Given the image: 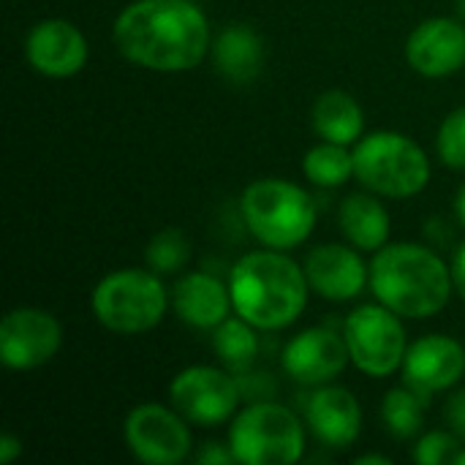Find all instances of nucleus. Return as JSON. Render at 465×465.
Instances as JSON below:
<instances>
[{
    "label": "nucleus",
    "instance_id": "nucleus-22",
    "mask_svg": "<svg viewBox=\"0 0 465 465\" xmlns=\"http://www.w3.org/2000/svg\"><path fill=\"white\" fill-rule=\"evenodd\" d=\"M213 349L218 351L221 362L232 373H245L256 362V357H259L256 327L248 324L242 316L226 319V322H221L213 330Z\"/></svg>",
    "mask_w": 465,
    "mask_h": 465
},
{
    "label": "nucleus",
    "instance_id": "nucleus-7",
    "mask_svg": "<svg viewBox=\"0 0 465 465\" xmlns=\"http://www.w3.org/2000/svg\"><path fill=\"white\" fill-rule=\"evenodd\" d=\"M229 447L237 463L292 465L305 452V428L278 403H253L232 417Z\"/></svg>",
    "mask_w": 465,
    "mask_h": 465
},
{
    "label": "nucleus",
    "instance_id": "nucleus-10",
    "mask_svg": "<svg viewBox=\"0 0 465 465\" xmlns=\"http://www.w3.org/2000/svg\"><path fill=\"white\" fill-rule=\"evenodd\" d=\"M172 406L196 428H218L240 409V384L218 368L191 365L169 384Z\"/></svg>",
    "mask_w": 465,
    "mask_h": 465
},
{
    "label": "nucleus",
    "instance_id": "nucleus-12",
    "mask_svg": "<svg viewBox=\"0 0 465 465\" xmlns=\"http://www.w3.org/2000/svg\"><path fill=\"white\" fill-rule=\"evenodd\" d=\"M27 63L46 79H71L76 76L90 57L84 33L68 19H44L35 22L25 41Z\"/></svg>",
    "mask_w": 465,
    "mask_h": 465
},
{
    "label": "nucleus",
    "instance_id": "nucleus-26",
    "mask_svg": "<svg viewBox=\"0 0 465 465\" xmlns=\"http://www.w3.org/2000/svg\"><path fill=\"white\" fill-rule=\"evenodd\" d=\"M439 158L447 169L465 172V106L450 112L436 136Z\"/></svg>",
    "mask_w": 465,
    "mask_h": 465
},
{
    "label": "nucleus",
    "instance_id": "nucleus-27",
    "mask_svg": "<svg viewBox=\"0 0 465 465\" xmlns=\"http://www.w3.org/2000/svg\"><path fill=\"white\" fill-rule=\"evenodd\" d=\"M460 436L458 433H447V430H433L428 436H422L414 447V460L420 465H447L455 463L460 447H458Z\"/></svg>",
    "mask_w": 465,
    "mask_h": 465
},
{
    "label": "nucleus",
    "instance_id": "nucleus-20",
    "mask_svg": "<svg viewBox=\"0 0 465 465\" xmlns=\"http://www.w3.org/2000/svg\"><path fill=\"white\" fill-rule=\"evenodd\" d=\"M343 237L360 251H379L390 242L392 218L376 193H349L338 210Z\"/></svg>",
    "mask_w": 465,
    "mask_h": 465
},
{
    "label": "nucleus",
    "instance_id": "nucleus-9",
    "mask_svg": "<svg viewBox=\"0 0 465 465\" xmlns=\"http://www.w3.org/2000/svg\"><path fill=\"white\" fill-rule=\"evenodd\" d=\"M123 439L136 460L147 465H177L191 455L193 439L188 420L172 406L142 403L123 422Z\"/></svg>",
    "mask_w": 465,
    "mask_h": 465
},
{
    "label": "nucleus",
    "instance_id": "nucleus-25",
    "mask_svg": "<svg viewBox=\"0 0 465 465\" xmlns=\"http://www.w3.org/2000/svg\"><path fill=\"white\" fill-rule=\"evenodd\" d=\"M191 262V242L183 229H161L144 248V264L158 275L183 272Z\"/></svg>",
    "mask_w": 465,
    "mask_h": 465
},
{
    "label": "nucleus",
    "instance_id": "nucleus-19",
    "mask_svg": "<svg viewBox=\"0 0 465 465\" xmlns=\"http://www.w3.org/2000/svg\"><path fill=\"white\" fill-rule=\"evenodd\" d=\"M210 57L223 79L248 84L264 68V41L251 25H226L213 38Z\"/></svg>",
    "mask_w": 465,
    "mask_h": 465
},
{
    "label": "nucleus",
    "instance_id": "nucleus-34",
    "mask_svg": "<svg viewBox=\"0 0 465 465\" xmlns=\"http://www.w3.org/2000/svg\"><path fill=\"white\" fill-rule=\"evenodd\" d=\"M458 14H460V19L465 22V0H458Z\"/></svg>",
    "mask_w": 465,
    "mask_h": 465
},
{
    "label": "nucleus",
    "instance_id": "nucleus-13",
    "mask_svg": "<svg viewBox=\"0 0 465 465\" xmlns=\"http://www.w3.org/2000/svg\"><path fill=\"white\" fill-rule=\"evenodd\" d=\"M349 343L324 327H311L294 335L283 349V371L305 387H324L349 365Z\"/></svg>",
    "mask_w": 465,
    "mask_h": 465
},
{
    "label": "nucleus",
    "instance_id": "nucleus-35",
    "mask_svg": "<svg viewBox=\"0 0 465 465\" xmlns=\"http://www.w3.org/2000/svg\"><path fill=\"white\" fill-rule=\"evenodd\" d=\"M455 465H465V450L458 452V458H455Z\"/></svg>",
    "mask_w": 465,
    "mask_h": 465
},
{
    "label": "nucleus",
    "instance_id": "nucleus-30",
    "mask_svg": "<svg viewBox=\"0 0 465 465\" xmlns=\"http://www.w3.org/2000/svg\"><path fill=\"white\" fill-rule=\"evenodd\" d=\"M19 455H22V441L11 433H3L0 436V465L14 463Z\"/></svg>",
    "mask_w": 465,
    "mask_h": 465
},
{
    "label": "nucleus",
    "instance_id": "nucleus-21",
    "mask_svg": "<svg viewBox=\"0 0 465 465\" xmlns=\"http://www.w3.org/2000/svg\"><path fill=\"white\" fill-rule=\"evenodd\" d=\"M313 131L322 142L357 144L365 131V112L346 90H327L313 104Z\"/></svg>",
    "mask_w": 465,
    "mask_h": 465
},
{
    "label": "nucleus",
    "instance_id": "nucleus-28",
    "mask_svg": "<svg viewBox=\"0 0 465 465\" xmlns=\"http://www.w3.org/2000/svg\"><path fill=\"white\" fill-rule=\"evenodd\" d=\"M444 420H447L450 430L458 433L465 441V390H458L455 395H450V401L444 406Z\"/></svg>",
    "mask_w": 465,
    "mask_h": 465
},
{
    "label": "nucleus",
    "instance_id": "nucleus-32",
    "mask_svg": "<svg viewBox=\"0 0 465 465\" xmlns=\"http://www.w3.org/2000/svg\"><path fill=\"white\" fill-rule=\"evenodd\" d=\"M455 215H458V221L465 226V183L458 188V193H455Z\"/></svg>",
    "mask_w": 465,
    "mask_h": 465
},
{
    "label": "nucleus",
    "instance_id": "nucleus-11",
    "mask_svg": "<svg viewBox=\"0 0 465 465\" xmlns=\"http://www.w3.org/2000/svg\"><path fill=\"white\" fill-rule=\"evenodd\" d=\"M63 346L60 322L41 308H14L0 322V360L8 371H35Z\"/></svg>",
    "mask_w": 465,
    "mask_h": 465
},
{
    "label": "nucleus",
    "instance_id": "nucleus-29",
    "mask_svg": "<svg viewBox=\"0 0 465 465\" xmlns=\"http://www.w3.org/2000/svg\"><path fill=\"white\" fill-rule=\"evenodd\" d=\"M196 460L202 465H229V463H237V458H234V452H232V447L226 444H218V441H207L204 447H202V452L196 455Z\"/></svg>",
    "mask_w": 465,
    "mask_h": 465
},
{
    "label": "nucleus",
    "instance_id": "nucleus-15",
    "mask_svg": "<svg viewBox=\"0 0 465 465\" xmlns=\"http://www.w3.org/2000/svg\"><path fill=\"white\" fill-rule=\"evenodd\" d=\"M302 270H305L311 292L332 302L357 300L371 283V270L362 262V256L354 248L341 245V242L311 248Z\"/></svg>",
    "mask_w": 465,
    "mask_h": 465
},
{
    "label": "nucleus",
    "instance_id": "nucleus-6",
    "mask_svg": "<svg viewBox=\"0 0 465 465\" xmlns=\"http://www.w3.org/2000/svg\"><path fill=\"white\" fill-rule=\"evenodd\" d=\"M93 313L109 332L142 335L161 324L169 308L166 286L150 267L114 270L93 289Z\"/></svg>",
    "mask_w": 465,
    "mask_h": 465
},
{
    "label": "nucleus",
    "instance_id": "nucleus-14",
    "mask_svg": "<svg viewBox=\"0 0 465 465\" xmlns=\"http://www.w3.org/2000/svg\"><path fill=\"white\" fill-rule=\"evenodd\" d=\"M409 65L425 79H447L465 65V22L452 16L425 19L406 41Z\"/></svg>",
    "mask_w": 465,
    "mask_h": 465
},
{
    "label": "nucleus",
    "instance_id": "nucleus-1",
    "mask_svg": "<svg viewBox=\"0 0 465 465\" xmlns=\"http://www.w3.org/2000/svg\"><path fill=\"white\" fill-rule=\"evenodd\" d=\"M112 38L128 63L161 74L196 68L213 46L210 22L193 0H134L117 14Z\"/></svg>",
    "mask_w": 465,
    "mask_h": 465
},
{
    "label": "nucleus",
    "instance_id": "nucleus-17",
    "mask_svg": "<svg viewBox=\"0 0 465 465\" xmlns=\"http://www.w3.org/2000/svg\"><path fill=\"white\" fill-rule=\"evenodd\" d=\"M305 422L319 444L330 450H349L362 430V409L354 392L343 387H319L305 409Z\"/></svg>",
    "mask_w": 465,
    "mask_h": 465
},
{
    "label": "nucleus",
    "instance_id": "nucleus-16",
    "mask_svg": "<svg viewBox=\"0 0 465 465\" xmlns=\"http://www.w3.org/2000/svg\"><path fill=\"white\" fill-rule=\"evenodd\" d=\"M465 373V349L450 335H425L414 341L403 360L406 387L422 398L452 390Z\"/></svg>",
    "mask_w": 465,
    "mask_h": 465
},
{
    "label": "nucleus",
    "instance_id": "nucleus-2",
    "mask_svg": "<svg viewBox=\"0 0 465 465\" xmlns=\"http://www.w3.org/2000/svg\"><path fill=\"white\" fill-rule=\"evenodd\" d=\"M234 313L256 330H283L294 324L308 305L305 270L283 251L267 248L245 253L229 275Z\"/></svg>",
    "mask_w": 465,
    "mask_h": 465
},
{
    "label": "nucleus",
    "instance_id": "nucleus-23",
    "mask_svg": "<svg viewBox=\"0 0 465 465\" xmlns=\"http://www.w3.org/2000/svg\"><path fill=\"white\" fill-rule=\"evenodd\" d=\"M302 172L319 188H341L354 174V153L346 144L322 142L305 153Z\"/></svg>",
    "mask_w": 465,
    "mask_h": 465
},
{
    "label": "nucleus",
    "instance_id": "nucleus-4",
    "mask_svg": "<svg viewBox=\"0 0 465 465\" xmlns=\"http://www.w3.org/2000/svg\"><path fill=\"white\" fill-rule=\"evenodd\" d=\"M240 213L248 232L275 251L302 245L316 226V204L305 188L292 180L264 177L242 191Z\"/></svg>",
    "mask_w": 465,
    "mask_h": 465
},
{
    "label": "nucleus",
    "instance_id": "nucleus-8",
    "mask_svg": "<svg viewBox=\"0 0 465 465\" xmlns=\"http://www.w3.org/2000/svg\"><path fill=\"white\" fill-rule=\"evenodd\" d=\"M403 316L390 311L387 305H360L357 311L349 313L343 338L349 343L351 362L373 376V379H387L398 368H403L409 343H406V330H403Z\"/></svg>",
    "mask_w": 465,
    "mask_h": 465
},
{
    "label": "nucleus",
    "instance_id": "nucleus-31",
    "mask_svg": "<svg viewBox=\"0 0 465 465\" xmlns=\"http://www.w3.org/2000/svg\"><path fill=\"white\" fill-rule=\"evenodd\" d=\"M452 281H455L458 294L465 300V242L455 251V259H452Z\"/></svg>",
    "mask_w": 465,
    "mask_h": 465
},
{
    "label": "nucleus",
    "instance_id": "nucleus-18",
    "mask_svg": "<svg viewBox=\"0 0 465 465\" xmlns=\"http://www.w3.org/2000/svg\"><path fill=\"white\" fill-rule=\"evenodd\" d=\"M174 313L196 327V330H215L221 322L229 319L232 292L210 272H188L174 283Z\"/></svg>",
    "mask_w": 465,
    "mask_h": 465
},
{
    "label": "nucleus",
    "instance_id": "nucleus-24",
    "mask_svg": "<svg viewBox=\"0 0 465 465\" xmlns=\"http://www.w3.org/2000/svg\"><path fill=\"white\" fill-rule=\"evenodd\" d=\"M381 422L387 433L401 441L414 439L425 425V398L411 387H395L384 395L381 403Z\"/></svg>",
    "mask_w": 465,
    "mask_h": 465
},
{
    "label": "nucleus",
    "instance_id": "nucleus-33",
    "mask_svg": "<svg viewBox=\"0 0 465 465\" xmlns=\"http://www.w3.org/2000/svg\"><path fill=\"white\" fill-rule=\"evenodd\" d=\"M357 465H392L390 458H384V455H362V458H357L354 460Z\"/></svg>",
    "mask_w": 465,
    "mask_h": 465
},
{
    "label": "nucleus",
    "instance_id": "nucleus-3",
    "mask_svg": "<svg viewBox=\"0 0 465 465\" xmlns=\"http://www.w3.org/2000/svg\"><path fill=\"white\" fill-rule=\"evenodd\" d=\"M371 289L381 305L403 319H430L452 297V267L417 242H387L371 262Z\"/></svg>",
    "mask_w": 465,
    "mask_h": 465
},
{
    "label": "nucleus",
    "instance_id": "nucleus-5",
    "mask_svg": "<svg viewBox=\"0 0 465 465\" xmlns=\"http://www.w3.org/2000/svg\"><path fill=\"white\" fill-rule=\"evenodd\" d=\"M354 177L376 196L409 199L428 188V153L406 134L373 131L354 147Z\"/></svg>",
    "mask_w": 465,
    "mask_h": 465
}]
</instances>
